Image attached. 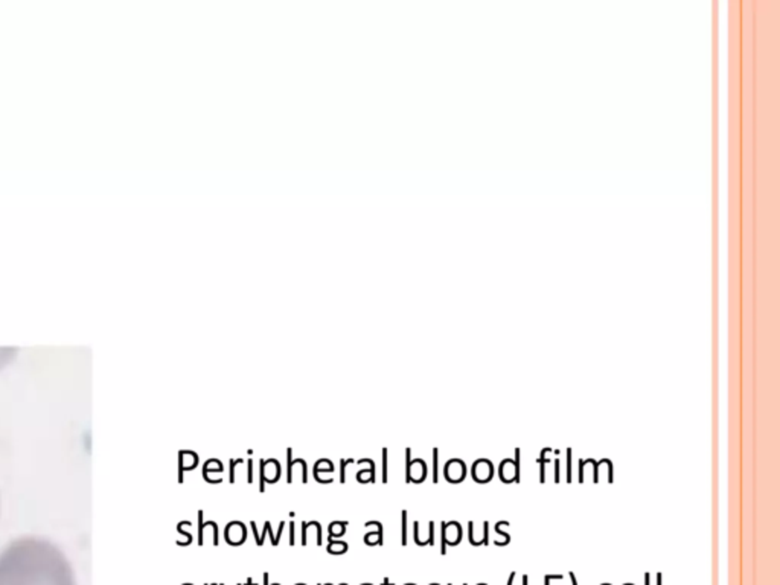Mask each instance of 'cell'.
<instances>
[{
  "instance_id": "cell-10",
  "label": "cell",
  "mask_w": 780,
  "mask_h": 585,
  "mask_svg": "<svg viewBox=\"0 0 780 585\" xmlns=\"http://www.w3.org/2000/svg\"><path fill=\"white\" fill-rule=\"evenodd\" d=\"M290 544H294V523H290Z\"/></svg>"
},
{
  "instance_id": "cell-15",
  "label": "cell",
  "mask_w": 780,
  "mask_h": 585,
  "mask_svg": "<svg viewBox=\"0 0 780 585\" xmlns=\"http://www.w3.org/2000/svg\"><path fill=\"white\" fill-rule=\"evenodd\" d=\"M406 585H415V584H406Z\"/></svg>"
},
{
  "instance_id": "cell-16",
  "label": "cell",
  "mask_w": 780,
  "mask_h": 585,
  "mask_svg": "<svg viewBox=\"0 0 780 585\" xmlns=\"http://www.w3.org/2000/svg\"><path fill=\"white\" fill-rule=\"evenodd\" d=\"M206 585H212V584H206Z\"/></svg>"
},
{
  "instance_id": "cell-3",
  "label": "cell",
  "mask_w": 780,
  "mask_h": 585,
  "mask_svg": "<svg viewBox=\"0 0 780 585\" xmlns=\"http://www.w3.org/2000/svg\"><path fill=\"white\" fill-rule=\"evenodd\" d=\"M279 479V464L278 461H274V459H270V461L264 462L261 459V488L259 491L262 492L264 489V480L267 481H276Z\"/></svg>"
},
{
  "instance_id": "cell-7",
  "label": "cell",
  "mask_w": 780,
  "mask_h": 585,
  "mask_svg": "<svg viewBox=\"0 0 780 585\" xmlns=\"http://www.w3.org/2000/svg\"><path fill=\"white\" fill-rule=\"evenodd\" d=\"M403 544H407V514H403Z\"/></svg>"
},
{
  "instance_id": "cell-9",
  "label": "cell",
  "mask_w": 780,
  "mask_h": 585,
  "mask_svg": "<svg viewBox=\"0 0 780 585\" xmlns=\"http://www.w3.org/2000/svg\"><path fill=\"white\" fill-rule=\"evenodd\" d=\"M247 464H249V477H247V481H250V484H251V480H254V462H251V459H250V461H249Z\"/></svg>"
},
{
  "instance_id": "cell-8",
  "label": "cell",
  "mask_w": 780,
  "mask_h": 585,
  "mask_svg": "<svg viewBox=\"0 0 780 585\" xmlns=\"http://www.w3.org/2000/svg\"><path fill=\"white\" fill-rule=\"evenodd\" d=\"M383 480L387 481V450H383Z\"/></svg>"
},
{
  "instance_id": "cell-6",
  "label": "cell",
  "mask_w": 780,
  "mask_h": 585,
  "mask_svg": "<svg viewBox=\"0 0 780 585\" xmlns=\"http://www.w3.org/2000/svg\"><path fill=\"white\" fill-rule=\"evenodd\" d=\"M348 523L346 521H332L329 524V538L332 540L334 536H341L343 532H345V526Z\"/></svg>"
},
{
  "instance_id": "cell-11",
  "label": "cell",
  "mask_w": 780,
  "mask_h": 585,
  "mask_svg": "<svg viewBox=\"0 0 780 585\" xmlns=\"http://www.w3.org/2000/svg\"><path fill=\"white\" fill-rule=\"evenodd\" d=\"M264 585H269V573H264ZM271 585H279V584H271Z\"/></svg>"
},
{
  "instance_id": "cell-14",
  "label": "cell",
  "mask_w": 780,
  "mask_h": 585,
  "mask_svg": "<svg viewBox=\"0 0 780 585\" xmlns=\"http://www.w3.org/2000/svg\"><path fill=\"white\" fill-rule=\"evenodd\" d=\"M296 585H305V584H296Z\"/></svg>"
},
{
  "instance_id": "cell-12",
  "label": "cell",
  "mask_w": 780,
  "mask_h": 585,
  "mask_svg": "<svg viewBox=\"0 0 780 585\" xmlns=\"http://www.w3.org/2000/svg\"><path fill=\"white\" fill-rule=\"evenodd\" d=\"M383 585H395V584H390V582H389V579L386 578V579H384V582H383Z\"/></svg>"
},
{
  "instance_id": "cell-17",
  "label": "cell",
  "mask_w": 780,
  "mask_h": 585,
  "mask_svg": "<svg viewBox=\"0 0 780 585\" xmlns=\"http://www.w3.org/2000/svg\"><path fill=\"white\" fill-rule=\"evenodd\" d=\"M238 585H239V584H238Z\"/></svg>"
},
{
  "instance_id": "cell-1",
  "label": "cell",
  "mask_w": 780,
  "mask_h": 585,
  "mask_svg": "<svg viewBox=\"0 0 780 585\" xmlns=\"http://www.w3.org/2000/svg\"><path fill=\"white\" fill-rule=\"evenodd\" d=\"M0 585H76L63 550L41 536H20L0 552Z\"/></svg>"
},
{
  "instance_id": "cell-5",
  "label": "cell",
  "mask_w": 780,
  "mask_h": 585,
  "mask_svg": "<svg viewBox=\"0 0 780 585\" xmlns=\"http://www.w3.org/2000/svg\"><path fill=\"white\" fill-rule=\"evenodd\" d=\"M329 544H328V552L329 554H336V555H340V554H345L348 550V544L345 541H334L329 538Z\"/></svg>"
},
{
  "instance_id": "cell-2",
  "label": "cell",
  "mask_w": 780,
  "mask_h": 585,
  "mask_svg": "<svg viewBox=\"0 0 780 585\" xmlns=\"http://www.w3.org/2000/svg\"><path fill=\"white\" fill-rule=\"evenodd\" d=\"M224 536H226V540H227L229 544L236 546V544L244 543V540H246V529H244L243 523H241V521H232V523H229L227 527H226V531H224Z\"/></svg>"
},
{
  "instance_id": "cell-13",
  "label": "cell",
  "mask_w": 780,
  "mask_h": 585,
  "mask_svg": "<svg viewBox=\"0 0 780 585\" xmlns=\"http://www.w3.org/2000/svg\"><path fill=\"white\" fill-rule=\"evenodd\" d=\"M246 585H255V584H254V581H251V579H247V584H246Z\"/></svg>"
},
{
  "instance_id": "cell-4",
  "label": "cell",
  "mask_w": 780,
  "mask_h": 585,
  "mask_svg": "<svg viewBox=\"0 0 780 585\" xmlns=\"http://www.w3.org/2000/svg\"><path fill=\"white\" fill-rule=\"evenodd\" d=\"M19 349L17 348H0V369L6 368V366L16 359Z\"/></svg>"
}]
</instances>
